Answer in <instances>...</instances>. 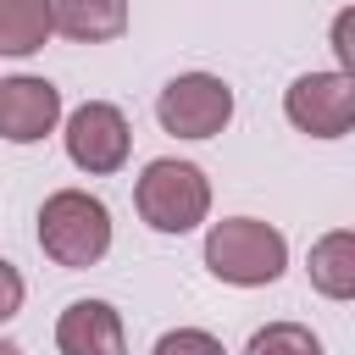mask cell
Here are the masks:
<instances>
[{
    "instance_id": "6",
    "label": "cell",
    "mask_w": 355,
    "mask_h": 355,
    "mask_svg": "<svg viewBox=\"0 0 355 355\" xmlns=\"http://www.w3.org/2000/svg\"><path fill=\"white\" fill-rule=\"evenodd\" d=\"M283 116L311 139H344L355 128V78L349 72H305L283 94Z\"/></svg>"
},
{
    "instance_id": "3",
    "label": "cell",
    "mask_w": 355,
    "mask_h": 355,
    "mask_svg": "<svg viewBox=\"0 0 355 355\" xmlns=\"http://www.w3.org/2000/svg\"><path fill=\"white\" fill-rule=\"evenodd\" d=\"M133 205L139 216L155 227V233H194L205 216H211V183L194 161H178V155H161L139 172L133 183Z\"/></svg>"
},
{
    "instance_id": "10",
    "label": "cell",
    "mask_w": 355,
    "mask_h": 355,
    "mask_svg": "<svg viewBox=\"0 0 355 355\" xmlns=\"http://www.w3.org/2000/svg\"><path fill=\"white\" fill-rule=\"evenodd\" d=\"M305 272H311V288H316V294H327V300H349V294H355V233H349V227L322 233V239L311 244Z\"/></svg>"
},
{
    "instance_id": "5",
    "label": "cell",
    "mask_w": 355,
    "mask_h": 355,
    "mask_svg": "<svg viewBox=\"0 0 355 355\" xmlns=\"http://www.w3.org/2000/svg\"><path fill=\"white\" fill-rule=\"evenodd\" d=\"M61 139H67L72 166L89 172V178L122 172V166H128V150H133V128H128V116H122L111 100H83V105L67 116Z\"/></svg>"
},
{
    "instance_id": "15",
    "label": "cell",
    "mask_w": 355,
    "mask_h": 355,
    "mask_svg": "<svg viewBox=\"0 0 355 355\" xmlns=\"http://www.w3.org/2000/svg\"><path fill=\"white\" fill-rule=\"evenodd\" d=\"M349 11H338V22H333V50H338V72H349L355 78V44H349Z\"/></svg>"
},
{
    "instance_id": "9",
    "label": "cell",
    "mask_w": 355,
    "mask_h": 355,
    "mask_svg": "<svg viewBox=\"0 0 355 355\" xmlns=\"http://www.w3.org/2000/svg\"><path fill=\"white\" fill-rule=\"evenodd\" d=\"M50 28L78 44H105L128 33V0H44Z\"/></svg>"
},
{
    "instance_id": "2",
    "label": "cell",
    "mask_w": 355,
    "mask_h": 355,
    "mask_svg": "<svg viewBox=\"0 0 355 355\" xmlns=\"http://www.w3.org/2000/svg\"><path fill=\"white\" fill-rule=\"evenodd\" d=\"M39 250L55 266H67V272L100 266L105 250H111V211H105V200H94L89 189H55L39 205Z\"/></svg>"
},
{
    "instance_id": "12",
    "label": "cell",
    "mask_w": 355,
    "mask_h": 355,
    "mask_svg": "<svg viewBox=\"0 0 355 355\" xmlns=\"http://www.w3.org/2000/svg\"><path fill=\"white\" fill-rule=\"evenodd\" d=\"M244 355H322V338L300 322H266V327L250 333Z\"/></svg>"
},
{
    "instance_id": "1",
    "label": "cell",
    "mask_w": 355,
    "mask_h": 355,
    "mask_svg": "<svg viewBox=\"0 0 355 355\" xmlns=\"http://www.w3.org/2000/svg\"><path fill=\"white\" fill-rule=\"evenodd\" d=\"M205 266L233 288H266L288 266V239L261 216H222L205 233Z\"/></svg>"
},
{
    "instance_id": "4",
    "label": "cell",
    "mask_w": 355,
    "mask_h": 355,
    "mask_svg": "<svg viewBox=\"0 0 355 355\" xmlns=\"http://www.w3.org/2000/svg\"><path fill=\"white\" fill-rule=\"evenodd\" d=\"M155 116L178 139H216L233 122V89L216 72H178L155 94Z\"/></svg>"
},
{
    "instance_id": "7",
    "label": "cell",
    "mask_w": 355,
    "mask_h": 355,
    "mask_svg": "<svg viewBox=\"0 0 355 355\" xmlns=\"http://www.w3.org/2000/svg\"><path fill=\"white\" fill-rule=\"evenodd\" d=\"M61 122V89L50 78L17 72L0 78V139L6 144H39L44 133H55Z\"/></svg>"
},
{
    "instance_id": "14",
    "label": "cell",
    "mask_w": 355,
    "mask_h": 355,
    "mask_svg": "<svg viewBox=\"0 0 355 355\" xmlns=\"http://www.w3.org/2000/svg\"><path fill=\"white\" fill-rule=\"evenodd\" d=\"M22 294H28V283H22V272L0 255V322H11L17 311H22Z\"/></svg>"
},
{
    "instance_id": "11",
    "label": "cell",
    "mask_w": 355,
    "mask_h": 355,
    "mask_svg": "<svg viewBox=\"0 0 355 355\" xmlns=\"http://www.w3.org/2000/svg\"><path fill=\"white\" fill-rule=\"evenodd\" d=\"M50 33L55 28L44 0H0V55H33Z\"/></svg>"
},
{
    "instance_id": "8",
    "label": "cell",
    "mask_w": 355,
    "mask_h": 355,
    "mask_svg": "<svg viewBox=\"0 0 355 355\" xmlns=\"http://www.w3.org/2000/svg\"><path fill=\"white\" fill-rule=\"evenodd\" d=\"M61 355H128V327L111 300H72L55 322Z\"/></svg>"
},
{
    "instance_id": "16",
    "label": "cell",
    "mask_w": 355,
    "mask_h": 355,
    "mask_svg": "<svg viewBox=\"0 0 355 355\" xmlns=\"http://www.w3.org/2000/svg\"><path fill=\"white\" fill-rule=\"evenodd\" d=\"M0 355H22V349H17V344H11V338H0Z\"/></svg>"
},
{
    "instance_id": "13",
    "label": "cell",
    "mask_w": 355,
    "mask_h": 355,
    "mask_svg": "<svg viewBox=\"0 0 355 355\" xmlns=\"http://www.w3.org/2000/svg\"><path fill=\"white\" fill-rule=\"evenodd\" d=\"M150 355H227V349H222V338L205 333V327H172V333L155 338Z\"/></svg>"
}]
</instances>
